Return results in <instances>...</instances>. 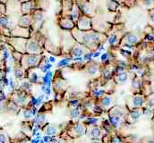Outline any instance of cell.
Here are the masks:
<instances>
[{
  "mask_svg": "<svg viewBox=\"0 0 154 143\" xmlns=\"http://www.w3.org/2000/svg\"><path fill=\"white\" fill-rule=\"evenodd\" d=\"M143 104V98L140 96H136L134 97V99H133V105L134 107H141Z\"/></svg>",
  "mask_w": 154,
  "mask_h": 143,
  "instance_id": "cell-1",
  "label": "cell"
},
{
  "mask_svg": "<svg viewBox=\"0 0 154 143\" xmlns=\"http://www.w3.org/2000/svg\"><path fill=\"white\" fill-rule=\"evenodd\" d=\"M74 130L75 131L77 136H80V135H82V134L84 132V128H83V125H81V124H77L75 127H74Z\"/></svg>",
  "mask_w": 154,
  "mask_h": 143,
  "instance_id": "cell-2",
  "label": "cell"
},
{
  "mask_svg": "<svg viewBox=\"0 0 154 143\" xmlns=\"http://www.w3.org/2000/svg\"><path fill=\"white\" fill-rule=\"evenodd\" d=\"M100 135H101V130L99 129V128H94V129L92 130L91 137H92V138H99Z\"/></svg>",
  "mask_w": 154,
  "mask_h": 143,
  "instance_id": "cell-3",
  "label": "cell"
},
{
  "mask_svg": "<svg viewBox=\"0 0 154 143\" xmlns=\"http://www.w3.org/2000/svg\"><path fill=\"white\" fill-rule=\"evenodd\" d=\"M126 80H127V74L125 72H120L117 75V80H119L121 82H125Z\"/></svg>",
  "mask_w": 154,
  "mask_h": 143,
  "instance_id": "cell-4",
  "label": "cell"
},
{
  "mask_svg": "<svg viewBox=\"0 0 154 143\" xmlns=\"http://www.w3.org/2000/svg\"><path fill=\"white\" fill-rule=\"evenodd\" d=\"M141 115H142L141 112H139V111H134L130 114V116H131V118H132L133 120H137V119L140 118V116Z\"/></svg>",
  "mask_w": 154,
  "mask_h": 143,
  "instance_id": "cell-5",
  "label": "cell"
},
{
  "mask_svg": "<svg viewBox=\"0 0 154 143\" xmlns=\"http://www.w3.org/2000/svg\"><path fill=\"white\" fill-rule=\"evenodd\" d=\"M111 102H112V98H109V97H106L102 100V105L104 107H108L111 104Z\"/></svg>",
  "mask_w": 154,
  "mask_h": 143,
  "instance_id": "cell-6",
  "label": "cell"
},
{
  "mask_svg": "<svg viewBox=\"0 0 154 143\" xmlns=\"http://www.w3.org/2000/svg\"><path fill=\"white\" fill-rule=\"evenodd\" d=\"M56 132V130L55 127H52V126H49L47 128V131H46V133L49 134V135H52V134H55Z\"/></svg>",
  "mask_w": 154,
  "mask_h": 143,
  "instance_id": "cell-7",
  "label": "cell"
},
{
  "mask_svg": "<svg viewBox=\"0 0 154 143\" xmlns=\"http://www.w3.org/2000/svg\"><path fill=\"white\" fill-rule=\"evenodd\" d=\"M37 57L36 56H31V57L28 58V65H33L37 63Z\"/></svg>",
  "mask_w": 154,
  "mask_h": 143,
  "instance_id": "cell-8",
  "label": "cell"
},
{
  "mask_svg": "<svg viewBox=\"0 0 154 143\" xmlns=\"http://www.w3.org/2000/svg\"><path fill=\"white\" fill-rule=\"evenodd\" d=\"M23 116H24L25 118H31V116H32V112L31 111V110H25L24 112H23Z\"/></svg>",
  "mask_w": 154,
  "mask_h": 143,
  "instance_id": "cell-9",
  "label": "cell"
},
{
  "mask_svg": "<svg viewBox=\"0 0 154 143\" xmlns=\"http://www.w3.org/2000/svg\"><path fill=\"white\" fill-rule=\"evenodd\" d=\"M44 120H45L44 114H38V116H36V121H37L38 123H41L42 122H44Z\"/></svg>",
  "mask_w": 154,
  "mask_h": 143,
  "instance_id": "cell-10",
  "label": "cell"
},
{
  "mask_svg": "<svg viewBox=\"0 0 154 143\" xmlns=\"http://www.w3.org/2000/svg\"><path fill=\"white\" fill-rule=\"evenodd\" d=\"M97 72V68L95 66H92L90 67L89 70H88V73L92 74V75H93V74H95Z\"/></svg>",
  "mask_w": 154,
  "mask_h": 143,
  "instance_id": "cell-11",
  "label": "cell"
},
{
  "mask_svg": "<svg viewBox=\"0 0 154 143\" xmlns=\"http://www.w3.org/2000/svg\"><path fill=\"white\" fill-rule=\"evenodd\" d=\"M128 41H129L131 44H133V43H135L137 41V38L135 37V36L134 35H131L128 37Z\"/></svg>",
  "mask_w": 154,
  "mask_h": 143,
  "instance_id": "cell-12",
  "label": "cell"
},
{
  "mask_svg": "<svg viewBox=\"0 0 154 143\" xmlns=\"http://www.w3.org/2000/svg\"><path fill=\"white\" fill-rule=\"evenodd\" d=\"M82 54H83V51H82V49L81 48H75L74 50V56H80L81 55H82Z\"/></svg>",
  "mask_w": 154,
  "mask_h": 143,
  "instance_id": "cell-13",
  "label": "cell"
},
{
  "mask_svg": "<svg viewBox=\"0 0 154 143\" xmlns=\"http://www.w3.org/2000/svg\"><path fill=\"white\" fill-rule=\"evenodd\" d=\"M17 103L18 104H20V105H22V104H23V102L25 101V98H24V97H22V96H19L18 97V98H17Z\"/></svg>",
  "mask_w": 154,
  "mask_h": 143,
  "instance_id": "cell-14",
  "label": "cell"
},
{
  "mask_svg": "<svg viewBox=\"0 0 154 143\" xmlns=\"http://www.w3.org/2000/svg\"><path fill=\"white\" fill-rule=\"evenodd\" d=\"M79 114V110L77 109H73L71 111V115L72 117H76V116Z\"/></svg>",
  "mask_w": 154,
  "mask_h": 143,
  "instance_id": "cell-15",
  "label": "cell"
},
{
  "mask_svg": "<svg viewBox=\"0 0 154 143\" xmlns=\"http://www.w3.org/2000/svg\"><path fill=\"white\" fill-rule=\"evenodd\" d=\"M68 61H69V59H65V60H62L59 62V64H58V65L59 66H62V65H65L68 64Z\"/></svg>",
  "mask_w": 154,
  "mask_h": 143,
  "instance_id": "cell-16",
  "label": "cell"
},
{
  "mask_svg": "<svg viewBox=\"0 0 154 143\" xmlns=\"http://www.w3.org/2000/svg\"><path fill=\"white\" fill-rule=\"evenodd\" d=\"M97 119H95V118H90V119H88L87 120V123H97Z\"/></svg>",
  "mask_w": 154,
  "mask_h": 143,
  "instance_id": "cell-17",
  "label": "cell"
},
{
  "mask_svg": "<svg viewBox=\"0 0 154 143\" xmlns=\"http://www.w3.org/2000/svg\"><path fill=\"white\" fill-rule=\"evenodd\" d=\"M30 47H31V50H36V49L38 48V46L36 44H34V43H31V46H30Z\"/></svg>",
  "mask_w": 154,
  "mask_h": 143,
  "instance_id": "cell-18",
  "label": "cell"
},
{
  "mask_svg": "<svg viewBox=\"0 0 154 143\" xmlns=\"http://www.w3.org/2000/svg\"><path fill=\"white\" fill-rule=\"evenodd\" d=\"M133 86H134V88H138L139 87V82L137 80H133Z\"/></svg>",
  "mask_w": 154,
  "mask_h": 143,
  "instance_id": "cell-19",
  "label": "cell"
},
{
  "mask_svg": "<svg viewBox=\"0 0 154 143\" xmlns=\"http://www.w3.org/2000/svg\"><path fill=\"white\" fill-rule=\"evenodd\" d=\"M32 81H36L37 80V74L36 73H32V76H31V79Z\"/></svg>",
  "mask_w": 154,
  "mask_h": 143,
  "instance_id": "cell-20",
  "label": "cell"
},
{
  "mask_svg": "<svg viewBox=\"0 0 154 143\" xmlns=\"http://www.w3.org/2000/svg\"><path fill=\"white\" fill-rule=\"evenodd\" d=\"M15 76L17 77V78H20L21 76H22V72L19 71H15Z\"/></svg>",
  "mask_w": 154,
  "mask_h": 143,
  "instance_id": "cell-21",
  "label": "cell"
},
{
  "mask_svg": "<svg viewBox=\"0 0 154 143\" xmlns=\"http://www.w3.org/2000/svg\"><path fill=\"white\" fill-rule=\"evenodd\" d=\"M115 40H116V37H111V38H110V39H109V42L112 44V43L115 42Z\"/></svg>",
  "mask_w": 154,
  "mask_h": 143,
  "instance_id": "cell-22",
  "label": "cell"
},
{
  "mask_svg": "<svg viewBox=\"0 0 154 143\" xmlns=\"http://www.w3.org/2000/svg\"><path fill=\"white\" fill-rule=\"evenodd\" d=\"M107 56H108L107 54H104V55H103V56H102V60H103V61L106 60V59H107Z\"/></svg>",
  "mask_w": 154,
  "mask_h": 143,
  "instance_id": "cell-23",
  "label": "cell"
},
{
  "mask_svg": "<svg viewBox=\"0 0 154 143\" xmlns=\"http://www.w3.org/2000/svg\"><path fill=\"white\" fill-rule=\"evenodd\" d=\"M92 56V54H88V55H86V56H84V58H85V59H90Z\"/></svg>",
  "mask_w": 154,
  "mask_h": 143,
  "instance_id": "cell-24",
  "label": "cell"
},
{
  "mask_svg": "<svg viewBox=\"0 0 154 143\" xmlns=\"http://www.w3.org/2000/svg\"><path fill=\"white\" fill-rule=\"evenodd\" d=\"M150 105L152 106V107H154V98H152V100L150 101Z\"/></svg>",
  "mask_w": 154,
  "mask_h": 143,
  "instance_id": "cell-25",
  "label": "cell"
},
{
  "mask_svg": "<svg viewBox=\"0 0 154 143\" xmlns=\"http://www.w3.org/2000/svg\"><path fill=\"white\" fill-rule=\"evenodd\" d=\"M99 55H100V52H97V53H95V54H94V56L96 57V56H98Z\"/></svg>",
  "mask_w": 154,
  "mask_h": 143,
  "instance_id": "cell-26",
  "label": "cell"
},
{
  "mask_svg": "<svg viewBox=\"0 0 154 143\" xmlns=\"http://www.w3.org/2000/svg\"><path fill=\"white\" fill-rule=\"evenodd\" d=\"M49 60L51 61V62H54V61H55V59H54L53 57H50V58H49Z\"/></svg>",
  "mask_w": 154,
  "mask_h": 143,
  "instance_id": "cell-27",
  "label": "cell"
},
{
  "mask_svg": "<svg viewBox=\"0 0 154 143\" xmlns=\"http://www.w3.org/2000/svg\"><path fill=\"white\" fill-rule=\"evenodd\" d=\"M92 143H101V142H99V141H93V142H92Z\"/></svg>",
  "mask_w": 154,
  "mask_h": 143,
  "instance_id": "cell-28",
  "label": "cell"
},
{
  "mask_svg": "<svg viewBox=\"0 0 154 143\" xmlns=\"http://www.w3.org/2000/svg\"><path fill=\"white\" fill-rule=\"evenodd\" d=\"M153 128H154V123H153Z\"/></svg>",
  "mask_w": 154,
  "mask_h": 143,
  "instance_id": "cell-29",
  "label": "cell"
}]
</instances>
